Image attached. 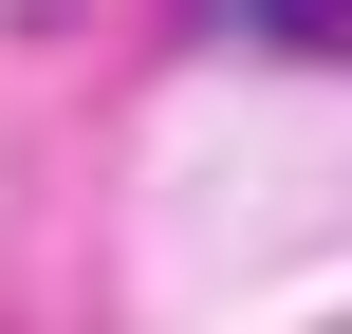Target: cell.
<instances>
[{
    "label": "cell",
    "mask_w": 352,
    "mask_h": 334,
    "mask_svg": "<svg viewBox=\"0 0 352 334\" xmlns=\"http://www.w3.org/2000/svg\"><path fill=\"white\" fill-rule=\"evenodd\" d=\"M241 19H260L278 56H352V0H241Z\"/></svg>",
    "instance_id": "1"
}]
</instances>
